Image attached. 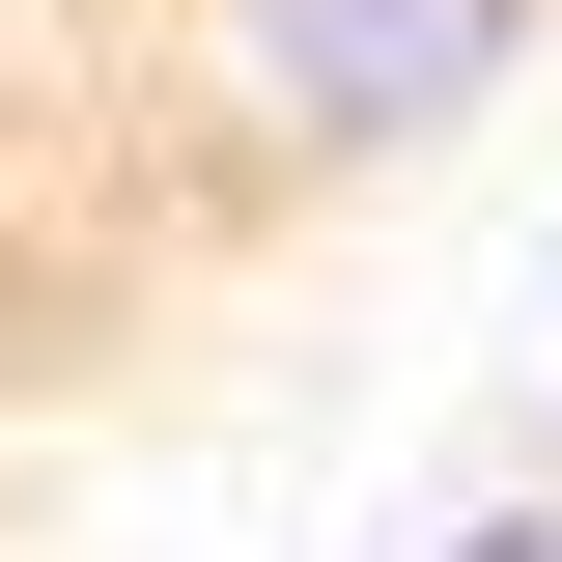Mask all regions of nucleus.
Segmentation results:
<instances>
[{"mask_svg":"<svg viewBox=\"0 0 562 562\" xmlns=\"http://www.w3.org/2000/svg\"><path fill=\"white\" fill-rule=\"evenodd\" d=\"M535 57H562V0H198V113H225V169H281V198L479 140Z\"/></svg>","mask_w":562,"mask_h":562,"instance_id":"1","label":"nucleus"},{"mask_svg":"<svg viewBox=\"0 0 562 562\" xmlns=\"http://www.w3.org/2000/svg\"><path fill=\"white\" fill-rule=\"evenodd\" d=\"M422 562H562V506H479V535H422Z\"/></svg>","mask_w":562,"mask_h":562,"instance_id":"2","label":"nucleus"}]
</instances>
